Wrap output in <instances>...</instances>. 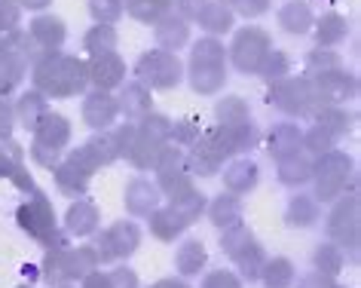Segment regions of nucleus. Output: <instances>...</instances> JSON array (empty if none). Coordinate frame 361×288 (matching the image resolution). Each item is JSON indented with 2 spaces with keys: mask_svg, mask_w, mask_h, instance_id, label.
I'll return each instance as SVG.
<instances>
[{
  "mask_svg": "<svg viewBox=\"0 0 361 288\" xmlns=\"http://www.w3.org/2000/svg\"><path fill=\"white\" fill-rule=\"evenodd\" d=\"M37 83L52 95H68L83 86V65L65 56H52L37 65Z\"/></svg>",
  "mask_w": 361,
  "mask_h": 288,
  "instance_id": "1",
  "label": "nucleus"
},
{
  "mask_svg": "<svg viewBox=\"0 0 361 288\" xmlns=\"http://www.w3.org/2000/svg\"><path fill=\"white\" fill-rule=\"evenodd\" d=\"M138 77L147 80L150 86L169 89V86H175L180 80V61L166 49H153V52H147V56H141Z\"/></svg>",
  "mask_w": 361,
  "mask_h": 288,
  "instance_id": "2",
  "label": "nucleus"
},
{
  "mask_svg": "<svg viewBox=\"0 0 361 288\" xmlns=\"http://www.w3.org/2000/svg\"><path fill=\"white\" fill-rule=\"evenodd\" d=\"M267 56H269V40H267L264 31L245 28V31L236 34V43H233V59H236L239 71H248V74H251V71H257L260 65H264Z\"/></svg>",
  "mask_w": 361,
  "mask_h": 288,
  "instance_id": "3",
  "label": "nucleus"
},
{
  "mask_svg": "<svg viewBox=\"0 0 361 288\" xmlns=\"http://www.w3.org/2000/svg\"><path fill=\"white\" fill-rule=\"evenodd\" d=\"M31 34H34V40L43 43L47 49H56V47H61V40H65V25H61V19H56V16H37L31 25Z\"/></svg>",
  "mask_w": 361,
  "mask_h": 288,
  "instance_id": "4",
  "label": "nucleus"
},
{
  "mask_svg": "<svg viewBox=\"0 0 361 288\" xmlns=\"http://www.w3.org/2000/svg\"><path fill=\"white\" fill-rule=\"evenodd\" d=\"M123 74H126V65L114 52H102L92 65V80L98 86H116L123 80Z\"/></svg>",
  "mask_w": 361,
  "mask_h": 288,
  "instance_id": "5",
  "label": "nucleus"
},
{
  "mask_svg": "<svg viewBox=\"0 0 361 288\" xmlns=\"http://www.w3.org/2000/svg\"><path fill=\"white\" fill-rule=\"evenodd\" d=\"M196 19H200L202 28L212 31V34H227L233 28V13L221 4V0H214V4H205L202 13L196 16Z\"/></svg>",
  "mask_w": 361,
  "mask_h": 288,
  "instance_id": "6",
  "label": "nucleus"
},
{
  "mask_svg": "<svg viewBox=\"0 0 361 288\" xmlns=\"http://www.w3.org/2000/svg\"><path fill=\"white\" fill-rule=\"evenodd\" d=\"M187 37H190V28H187L184 19H175V16H169V19H162V22L157 25V40H159L166 49L184 47Z\"/></svg>",
  "mask_w": 361,
  "mask_h": 288,
  "instance_id": "7",
  "label": "nucleus"
},
{
  "mask_svg": "<svg viewBox=\"0 0 361 288\" xmlns=\"http://www.w3.org/2000/svg\"><path fill=\"white\" fill-rule=\"evenodd\" d=\"M279 25L288 31V34H306L310 31V25H312V13H310V6L306 4H288L282 13H279Z\"/></svg>",
  "mask_w": 361,
  "mask_h": 288,
  "instance_id": "8",
  "label": "nucleus"
},
{
  "mask_svg": "<svg viewBox=\"0 0 361 288\" xmlns=\"http://www.w3.org/2000/svg\"><path fill=\"white\" fill-rule=\"evenodd\" d=\"M169 4H171V0H129V4H126V10H129L138 22H157V19L166 16Z\"/></svg>",
  "mask_w": 361,
  "mask_h": 288,
  "instance_id": "9",
  "label": "nucleus"
},
{
  "mask_svg": "<svg viewBox=\"0 0 361 288\" xmlns=\"http://www.w3.org/2000/svg\"><path fill=\"white\" fill-rule=\"evenodd\" d=\"M116 47V31L111 25H95L92 31L86 34V49L92 56H102V52H111Z\"/></svg>",
  "mask_w": 361,
  "mask_h": 288,
  "instance_id": "10",
  "label": "nucleus"
},
{
  "mask_svg": "<svg viewBox=\"0 0 361 288\" xmlns=\"http://www.w3.org/2000/svg\"><path fill=\"white\" fill-rule=\"evenodd\" d=\"M315 34H319V43H324V47H334V43H340L343 37H346V22H343L337 13H328L319 22Z\"/></svg>",
  "mask_w": 361,
  "mask_h": 288,
  "instance_id": "11",
  "label": "nucleus"
},
{
  "mask_svg": "<svg viewBox=\"0 0 361 288\" xmlns=\"http://www.w3.org/2000/svg\"><path fill=\"white\" fill-rule=\"evenodd\" d=\"M114 111H116V104L107 95H92L86 102V120L92 126H104L114 116Z\"/></svg>",
  "mask_w": 361,
  "mask_h": 288,
  "instance_id": "12",
  "label": "nucleus"
},
{
  "mask_svg": "<svg viewBox=\"0 0 361 288\" xmlns=\"http://www.w3.org/2000/svg\"><path fill=\"white\" fill-rule=\"evenodd\" d=\"M89 10H92L98 25H111V22L120 19L123 0H89Z\"/></svg>",
  "mask_w": 361,
  "mask_h": 288,
  "instance_id": "13",
  "label": "nucleus"
},
{
  "mask_svg": "<svg viewBox=\"0 0 361 288\" xmlns=\"http://www.w3.org/2000/svg\"><path fill=\"white\" fill-rule=\"evenodd\" d=\"M337 68V56H331V52H312L310 56V71L312 74H324V71H334Z\"/></svg>",
  "mask_w": 361,
  "mask_h": 288,
  "instance_id": "14",
  "label": "nucleus"
},
{
  "mask_svg": "<svg viewBox=\"0 0 361 288\" xmlns=\"http://www.w3.org/2000/svg\"><path fill=\"white\" fill-rule=\"evenodd\" d=\"M233 6H236V13H242V16L267 13V0H233Z\"/></svg>",
  "mask_w": 361,
  "mask_h": 288,
  "instance_id": "15",
  "label": "nucleus"
},
{
  "mask_svg": "<svg viewBox=\"0 0 361 288\" xmlns=\"http://www.w3.org/2000/svg\"><path fill=\"white\" fill-rule=\"evenodd\" d=\"M288 71V59L282 52H273V56H267V77H282Z\"/></svg>",
  "mask_w": 361,
  "mask_h": 288,
  "instance_id": "16",
  "label": "nucleus"
},
{
  "mask_svg": "<svg viewBox=\"0 0 361 288\" xmlns=\"http://www.w3.org/2000/svg\"><path fill=\"white\" fill-rule=\"evenodd\" d=\"M175 4H178V10L184 13L187 19H196V16L202 13V6L209 4V0H175Z\"/></svg>",
  "mask_w": 361,
  "mask_h": 288,
  "instance_id": "17",
  "label": "nucleus"
},
{
  "mask_svg": "<svg viewBox=\"0 0 361 288\" xmlns=\"http://www.w3.org/2000/svg\"><path fill=\"white\" fill-rule=\"evenodd\" d=\"M25 4L34 6V10H40V6H43V4H49V0H25Z\"/></svg>",
  "mask_w": 361,
  "mask_h": 288,
  "instance_id": "18",
  "label": "nucleus"
}]
</instances>
